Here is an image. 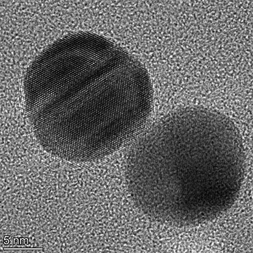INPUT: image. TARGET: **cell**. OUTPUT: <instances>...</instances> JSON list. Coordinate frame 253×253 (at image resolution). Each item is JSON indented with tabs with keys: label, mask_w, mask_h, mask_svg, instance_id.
Listing matches in <instances>:
<instances>
[{
	"label": "cell",
	"mask_w": 253,
	"mask_h": 253,
	"mask_svg": "<svg viewBox=\"0 0 253 253\" xmlns=\"http://www.w3.org/2000/svg\"><path fill=\"white\" fill-rule=\"evenodd\" d=\"M151 82L142 64L115 44L76 52L56 95L33 115L48 151L85 161L113 152L151 113Z\"/></svg>",
	"instance_id": "cell-1"
},
{
	"label": "cell",
	"mask_w": 253,
	"mask_h": 253,
	"mask_svg": "<svg viewBox=\"0 0 253 253\" xmlns=\"http://www.w3.org/2000/svg\"><path fill=\"white\" fill-rule=\"evenodd\" d=\"M244 150L235 125L225 115L186 108L166 117L131 148L128 188L144 212L160 202L227 200L244 175Z\"/></svg>",
	"instance_id": "cell-2"
}]
</instances>
